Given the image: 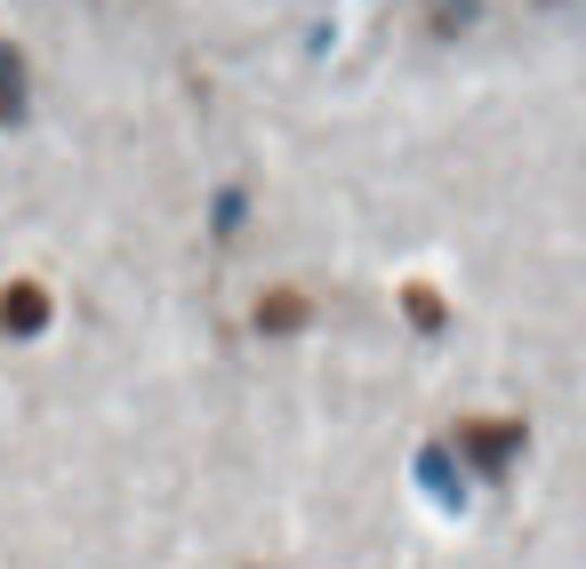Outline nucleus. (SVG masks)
Wrapping results in <instances>:
<instances>
[{
  "mask_svg": "<svg viewBox=\"0 0 586 569\" xmlns=\"http://www.w3.org/2000/svg\"><path fill=\"white\" fill-rule=\"evenodd\" d=\"M0 120H25V56L0 49Z\"/></svg>",
  "mask_w": 586,
  "mask_h": 569,
  "instance_id": "nucleus-2",
  "label": "nucleus"
},
{
  "mask_svg": "<svg viewBox=\"0 0 586 569\" xmlns=\"http://www.w3.org/2000/svg\"><path fill=\"white\" fill-rule=\"evenodd\" d=\"M418 481H426V490H434L442 505H450V514H458V505H467V481L450 474V457H442V450H426V457H418Z\"/></svg>",
  "mask_w": 586,
  "mask_h": 569,
  "instance_id": "nucleus-1",
  "label": "nucleus"
},
{
  "mask_svg": "<svg viewBox=\"0 0 586 569\" xmlns=\"http://www.w3.org/2000/svg\"><path fill=\"white\" fill-rule=\"evenodd\" d=\"M0 321H9V329H40V297H33V289L0 297Z\"/></svg>",
  "mask_w": 586,
  "mask_h": 569,
  "instance_id": "nucleus-3",
  "label": "nucleus"
}]
</instances>
